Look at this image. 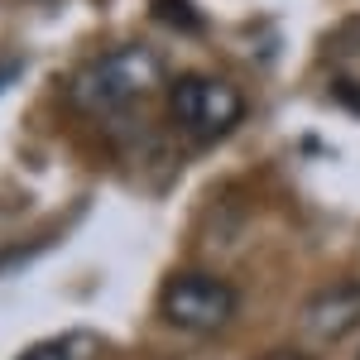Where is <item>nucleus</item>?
Segmentation results:
<instances>
[{"instance_id": "20e7f679", "label": "nucleus", "mask_w": 360, "mask_h": 360, "mask_svg": "<svg viewBox=\"0 0 360 360\" xmlns=\"http://www.w3.org/2000/svg\"><path fill=\"white\" fill-rule=\"evenodd\" d=\"M298 332L312 346H336L351 332H360V278H341L307 293L298 307Z\"/></svg>"}, {"instance_id": "7ed1b4c3", "label": "nucleus", "mask_w": 360, "mask_h": 360, "mask_svg": "<svg viewBox=\"0 0 360 360\" xmlns=\"http://www.w3.org/2000/svg\"><path fill=\"white\" fill-rule=\"evenodd\" d=\"M236 307H240V293L207 269H178L159 288V317L173 332L188 336H217L236 317Z\"/></svg>"}, {"instance_id": "f03ea898", "label": "nucleus", "mask_w": 360, "mask_h": 360, "mask_svg": "<svg viewBox=\"0 0 360 360\" xmlns=\"http://www.w3.org/2000/svg\"><path fill=\"white\" fill-rule=\"evenodd\" d=\"M164 111L173 130L193 144H217L245 120V91L217 72H183L164 91Z\"/></svg>"}, {"instance_id": "39448f33", "label": "nucleus", "mask_w": 360, "mask_h": 360, "mask_svg": "<svg viewBox=\"0 0 360 360\" xmlns=\"http://www.w3.org/2000/svg\"><path fill=\"white\" fill-rule=\"evenodd\" d=\"M96 356H101V336L91 327H72V332H58L20 351V360H96Z\"/></svg>"}, {"instance_id": "0eeeda50", "label": "nucleus", "mask_w": 360, "mask_h": 360, "mask_svg": "<svg viewBox=\"0 0 360 360\" xmlns=\"http://www.w3.org/2000/svg\"><path fill=\"white\" fill-rule=\"evenodd\" d=\"M255 360H317V356H307L298 346H278V351H264V356H255Z\"/></svg>"}, {"instance_id": "f257e3e1", "label": "nucleus", "mask_w": 360, "mask_h": 360, "mask_svg": "<svg viewBox=\"0 0 360 360\" xmlns=\"http://www.w3.org/2000/svg\"><path fill=\"white\" fill-rule=\"evenodd\" d=\"M168 91V63L149 44H115L106 53L86 58L68 82V101L91 120L139 111L149 96Z\"/></svg>"}, {"instance_id": "423d86ee", "label": "nucleus", "mask_w": 360, "mask_h": 360, "mask_svg": "<svg viewBox=\"0 0 360 360\" xmlns=\"http://www.w3.org/2000/svg\"><path fill=\"white\" fill-rule=\"evenodd\" d=\"M154 5V15L164 20V25L183 29V34H202V15H197L188 0H149Z\"/></svg>"}]
</instances>
